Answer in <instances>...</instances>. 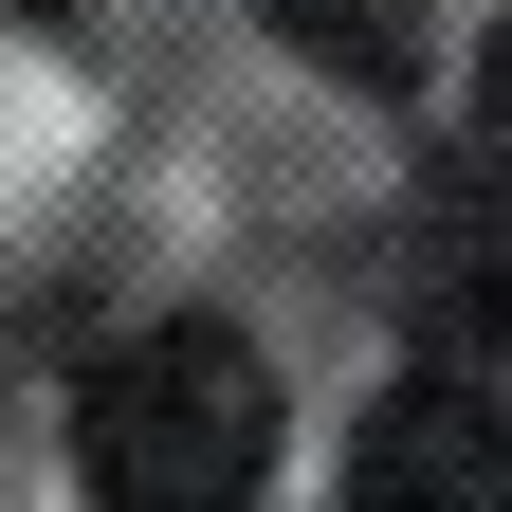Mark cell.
Segmentation results:
<instances>
[{
	"mask_svg": "<svg viewBox=\"0 0 512 512\" xmlns=\"http://www.w3.org/2000/svg\"><path fill=\"white\" fill-rule=\"evenodd\" d=\"M74 494L92 512H256L275 494V366L220 311L128 330L74 403Z\"/></svg>",
	"mask_w": 512,
	"mask_h": 512,
	"instance_id": "cell-1",
	"label": "cell"
},
{
	"mask_svg": "<svg viewBox=\"0 0 512 512\" xmlns=\"http://www.w3.org/2000/svg\"><path fill=\"white\" fill-rule=\"evenodd\" d=\"M348 512H512V366L421 348L348 421Z\"/></svg>",
	"mask_w": 512,
	"mask_h": 512,
	"instance_id": "cell-2",
	"label": "cell"
},
{
	"mask_svg": "<svg viewBox=\"0 0 512 512\" xmlns=\"http://www.w3.org/2000/svg\"><path fill=\"white\" fill-rule=\"evenodd\" d=\"M421 256H439V311H458V366H512V110L439 165Z\"/></svg>",
	"mask_w": 512,
	"mask_h": 512,
	"instance_id": "cell-3",
	"label": "cell"
},
{
	"mask_svg": "<svg viewBox=\"0 0 512 512\" xmlns=\"http://www.w3.org/2000/svg\"><path fill=\"white\" fill-rule=\"evenodd\" d=\"M256 19L348 92H421V55H439V0H256Z\"/></svg>",
	"mask_w": 512,
	"mask_h": 512,
	"instance_id": "cell-4",
	"label": "cell"
}]
</instances>
